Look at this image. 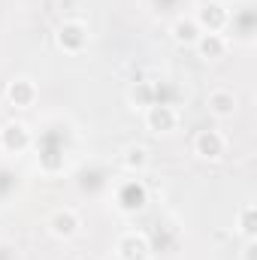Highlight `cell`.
I'll return each instance as SVG.
<instances>
[{
	"instance_id": "obj_1",
	"label": "cell",
	"mask_w": 257,
	"mask_h": 260,
	"mask_svg": "<svg viewBox=\"0 0 257 260\" xmlns=\"http://www.w3.org/2000/svg\"><path fill=\"white\" fill-rule=\"evenodd\" d=\"M121 251H124L127 260H142L145 254H148V245H145V239L139 236V239H127V242L121 245Z\"/></svg>"
},
{
	"instance_id": "obj_2",
	"label": "cell",
	"mask_w": 257,
	"mask_h": 260,
	"mask_svg": "<svg viewBox=\"0 0 257 260\" xmlns=\"http://www.w3.org/2000/svg\"><path fill=\"white\" fill-rule=\"evenodd\" d=\"M197 145H200V151H203L206 157H218V154H221V139H218L215 133H203V136L197 139Z\"/></svg>"
},
{
	"instance_id": "obj_3",
	"label": "cell",
	"mask_w": 257,
	"mask_h": 260,
	"mask_svg": "<svg viewBox=\"0 0 257 260\" xmlns=\"http://www.w3.org/2000/svg\"><path fill=\"white\" fill-rule=\"evenodd\" d=\"M151 124L160 127V130H167L170 124H173V112L164 109V106H154V109H151Z\"/></svg>"
},
{
	"instance_id": "obj_4",
	"label": "cell",
	"mask_w": 257,
	"mask_h": 260,
	"mask_svg": "<svg viewBox=\"0 0 257 260\" xmlns=\"http://www.w3.org/2000/svg\"><path fill=\"white\" fill-rule=\"evenodd\" d=\"M24 127H6V145H24Z\"/></svg>"
},
{
	"instance_id": "obj_5",
	"label": "cell",
	"mask_w": 257,
	"mask_h": 260,
	"mask_svg": "<svg viewBox=\"0 0 257 260\" xmlns=\"http://www.w3.org/2000/svg\"><path fill=\"white\" fill-rule=\"evenodd\" d=\"M212 106H215V112H221V115H224V112H230L233 100H230L227 94H215V97H212Z\"/></svg>"
},
{
	"instance_id": "obj_6",
	"label": "cell",
	"mask_w": 257,
	"mask_h": 260,
	"mask_svg": "<svg viewBox=\"0 0 257 260\" xmlns=\"http://www.w3.org/2000/svg\"><path fill=\"white\" fill-rule=\"evenodd\" d=\"M203 52H206V55H218V52H221V40H218V37H206V40H203Z\"/></svg>"
},
{
	"instance_id": "obj_7",
	"label": "cell",
	"mask_w": 257,
	"mask_h": 260,
	"mask_svg": "<svg viewBox=\"0 0 257 260\" xmlns=\"http://www.w3.org/2000/svg\"><path fill=\"white\" fill-rule=\"evenodd\" d=\"M218 9H221V6H209V9L203 12V21H206V24H209V21H212V24H221V18H224V15H221Z\"/></svg>"
},
{
	"instance_id": "obj_8",
	"label": "cell",
	"mask_w": 257,
	"mask_h": 260,
	"mask_svg": "<svg viewBox=\"0 0 257 260\" xmlns=\"http://www.w3.org/2000/svg\"><path fill=\"white\" fill-rule=\"evenodd\" d=\"M176 37L179 40H194V24H176Z\"/></svg>"
},
{
	"instance_id": "obj_9",
	"label": "cell",
	"mask_w": 257,
	"mask_h": 260,
	"mask_svg": "<svg viewBox=\"0 0 257 260\" xmlns=\"http://www.w3.org/2000/svg\"><path fill=\"white\" fill-rule=\"evenodd\" d=\"M27 94H30V88H24V85H21L18 91H15V88L9 91V97H12V100H15V97H27Z\"/></svg>"
}]
</instances>
